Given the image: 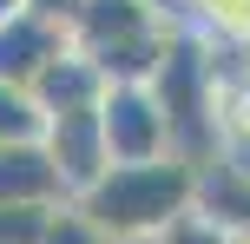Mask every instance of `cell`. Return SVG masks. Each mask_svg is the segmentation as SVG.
<instances>
[{
    "label": "cell",
    "mask_w": 250,
    "mask_h": 244,
    "mask_svg": "<svg viewBox=\"0 0 250 244\" xmlns=\"http://www.w3.org/2000/svg\"><path fill=\"white\" fill-rule=\"evenodd\" d=\"M20 13H33V20H46V26L66 33V20L79 13V0H20Z\"/></svg>",
    "instance_id": "obj_11"
},
{
    "label": "cell",
    "mask_w": 250,
    "mask_h": 244,
    "mask_svg": "<svg viewBox=\"0 0 250 244\" xmlns=\"http://www.w3.org/2000/svg\"><path fill=\"white\" fill-rule=\"evenodd\" d=\"M171 26L191 40H204V46H250V0H178L171 7Z\"/></svg>",
    "instance_id": "obj_7"
},
{
    "label": "cell",
    "mask_w": 250,
    "mask_h": 244,
    "mask_svg": "<svg viewBox=\"0 0 250 244\" xmlns=\"http://www.w3.org/2000/svg\"><path fill=\"white\" fill-rule=\"evenodd\" d=\"M99 145H105V172L112 165H151V158H171V132H165V106L151 86H105L99 106Z\"/></svg>",
    "instance_id": "obj_2"
},
{
    "label": "cell",
    "mask_w": 250,
    "mask_h": 244,
    "mask_svg": "<svg viewBox=\"0 0 250 244\" xmlns=\"http://www.w3.org/2000/svg\"><path fill=\"white\" fill-rule=\"evenodd\" d=\"M198 205V165L185 158H151V165H112L73 211L99 238H158L171 218Z\"/></svg>",
    "instance_id": "obj_1"
},
{
    "label": "cell",
    "mask_w": 250,
    "mask_h": 244,
    "mask_svg": "<svg viewBox=\"0 0 250 244\" xmlns=\"http://www.w3.org/2000/svg\"><path fill=\"white\" fill-rule=\"evenodd\" d=\"M13 13H20V0H0V26H7V20H13Z\"/></svg>",
    "instance_id": "obj_12"
},
{
    "label": "cell",
    "mask_w": 250,
    "mask_h": 244,
    "mask_svg": "<svg viewBox=\"0 0 250 244\" xmlns=\"http://www.w3.org/2000/svg\"><path fill=\"white\" fill-rule=\"evenodd\" d=\"M40 106L20 86H0V145H40Z\"/></svg>",
    "instance_id": "obj_8"
},
{
    "label": "cell",
    "mask_w": 250,
    "mask_h": 244,
    "mask_svg": "<svg viewBox=\"0 0 250 244\" xmlns=\"http://www.w3.org/2000/svg\"><path fill=\"white\" fill-rule=\"evenodd\" d=\"M158 244H230V231L211 224L204 211H185V218H171V224L158 231Z\"/></svg>",
    "instance_id": "obj_9"
},
{
    "label": "cell",
    "mask_w": 250,
    "mask_h": 244,
    "mask_svg": "<svg viewBox=\"0 0 250 244\" xmlns=\"http://www.w3.org/2000/svg\"><path fill=\"white\" fill-rule=\"evenodd\" d=\"M40 152H46V165H53V178H60L66 205L86 198L92 185L105 178V145H99V119H92V112L46 119V126H40Z\"/></svg>",
    "instance_id": "obj_3"
},
{
    "label": "cell",
    "mask_w": 250,
    "mask_h": 244,
    "mask_svg": "<svg viewBox=\"0 0 250 244\" xmlns=\"http://www.w3.org/2000/svg\"><path fill=\"white\" fill-rule=\"evenodd\" d=\"M99 92H105L99 66H92L86 53L60 46V53H53V60H46V66L33 73L26 99L40 106V119H60V112H92V106H99Z\"/></svg>",
    "instance_id": "obj_4"
},
{
    "label": "cell",
    "mask_w": 250,
    "mask_h": 244,
    "mask_svg": "<svg viewBox=\"0 0 250 244\" xmlns=\"http://www.w3.org/2000/svg\"><path fill=\"white\" fill-rule=\"evenodd\" d=\"M40 244H99V231H92L73 205H60V211L46 218V231H40Z\"/></svg>",
    "instance_id": "obj_10"
},
{
    "label": "cell",
    "mask_w": 250,
    "mask_h": 244,
    "mask_svg": "<svg viewBox=\"0 0 250 244\" xmlns=\"http://www.w3.org/2000/svg\"><path fill=\"white\" fill-rule=\"evenodd\" d=\"M99 244H158V238H99Z\"/></svg>",
    "instance_id": "obj_13"
},
{
    "label": "cell",
    "mask_w": 250,
    "mask_h": 244,
    "mask_svg": "<svg viewBox=\"0 0 250 244\" xmlns=\"http://www.w3.org/2000/svg\"><path fill=\"white\" fill-rule=\"evenodd\" d=\"M66 205L40 145H0V211H53Z\"/></svg>",
    "instance_id": "obj_5"
},
{
    "label": "cell",
    "mask_w": 250,
    "mask_h": 244,
    "mask_svg": "<svg viewBox=\"0 0 250 244\" xmlns=\"http://www.w3.org/2000/svg\"><path fill=\"white\" fill-rule=\"evenodd\" d=\"M66 46V33L60 26H46V20H33V13H13L7 26H0V86H33V73L53 60V53Z\"/></svg>",
    "instance_id": "obj_6"
}]
</instances>
